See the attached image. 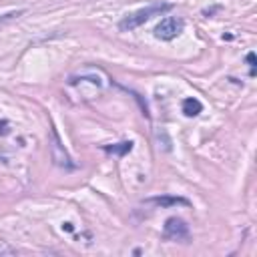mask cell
I'll return each instance as SVG.
<instances>
[{"label": "cell", "mask_w": 257, "mask_h": 257, "mask_svg": "<svg viewBox=\"0 0 257 257\" xmlns=\"http://www.w3.org/2000/svg\"><path fill=\"white\" fill-rule=\"evenodd\" d=\"M171 8H173V4H169V2H157V4H149L141 10H135L131 14H127L125 19L119 22V28L121 30H135V28H139L141 24H145L147 20H151L153 16H161L165 12H169Z\"/></svg>", "instance_id": "6da1fadb"}, {"label": "cell", "mask_w": 257, "mask_h": 257, "mask_svg": "<svg viewBox=\"0 0 257 257\" xmlns=\"http://www.w3.org/2000/svg\"><path fill=\"white\" fill-rule=\"evenodd\" d=\"M183 28H185V20L183 19H177V16H167V19H163L157 24L155 37L161 39V40H173L183 32Z\"/></svg>", "instance_id": "7a4b0ae2"}, {"label": "cell", "mask_w": 257, "mask_h": 257, "mask_svg": "<svg viewBox=\"0 0 257 257\" xmlns=\"http://www.w3.org/2000/svg\"><path fill=\"white\" fill-rule=\"evenodd\" d=\"M165 239H173V241H181V239L189 237V225L185 223L179 217H171L165 221V231H163Z\"/></svg>", "instance_id": "3957f363"}, {"label": "cell", "mask_w": 257, "mask_h": 257, "mask_svg": "<svg viewBox=\"0 0 257 257\" xmlns=\"http://www.w3.org/2000/svg\"><path fill=\"white\" fill-rule=\"evenodd\" d=\"M145 205H153V207H163V209H169V207H187V205H191L189 199L185 197H173V195H163V197H153V199H147Z\"/></svg>", "instance_id": "277c9868"}, {"label": "cell", "mask_w": 257, "mask_h": 257, "mask_svg": "<svg viewBox=\"0 0 257 257\" xmlns=\"http://www.w3.org/2000/svg\"><path fill=\"white\" fill-rule=\"evenodd\" d=\"M201 111H203L201 100H197V99H185L183 100V113L187 117H197Z\"/></svg>", "instance_id": "5b68a950"}, {"label": "cell", "mask_w": 257, "mask_h": 257, "mask_svg": "<svg viewBox=\"0 0 257 257\" xmlns=\"http://www.w3.org/2000/svg\"><path fill=\"white\" fill-rule=\"evenodd\" d=\"M133 149V143L131 141H123V143H117V145H107L105 151L111 153V155H119V157H123L127 155V153H131Z\"/></svg>", "instance_id": "8992f818"}, {"label": "cell", "mask_w": 257, "mask_h": 257, "mask_svg": "<svg viewBox=\"0 0 257 257\" xmlns=\"http://www.w3.org/2000/svg\"><path fill=\"white\" fill-rule=\"evenodd\" d=\"M24 10H16V12H8V14H2L0 16V24H4V22H10L14 19H19V16H22Z\"/></svg>", "instance_id": "52a82bcc"}, {"label": "cell", "mask_w": 257, "mask_h": 257, "mask_svg": "<svg viewBox=\"0 0 257 257\" xmlns=\"http://www.w3.org/2000/svg\"><path fill=\"white\" fill-rule=\"evenodd\" d=\"M247 62H249V66H251V75H255V55H253V53L247 55Z\"/></svg>", "instance_id": "ba28073f"}, {"label": "cell", "mask_w": 257, "mask_h": 257, "mask_svg": "<svg viewBox=\"0 0 257 257\" xmlns=\"http://www.w3.org/2000/svg\"><path fill=\"white\" fill-rule=\"evenodd\" d=\"M62 229H66V231H73V223H64V225H62Z\"/></svg>", "instance_id": "9c48e42d"}]
</instances>
